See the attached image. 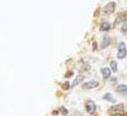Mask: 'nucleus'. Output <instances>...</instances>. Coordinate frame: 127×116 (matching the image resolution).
Wrapping results in <instances>:
<instances>
[{
    "instance_id": "3",
    "label": "nucleus",
    "mask_w": 127,
    "mask_h": 116,
    "mask_svg": "<svg viewBox=\"0 0 127 116\" xmlns=\"http://www.w3.org/2000/svg\"><path fill=\"white\" fill-rule=\"evenodd\" d=\"M94 111H95V103L93 102L92 100L87 101V112L89 115H93V114H94Z\"/></svg>"
},
{
    "instance_id": "14",
    "label": "nucleus",
    "mask_w": 127,
    "mask_h": 116,
    "mask_svg": "<svg viewBox=\"0 0 127 116\" xmlns=\"http://www.w3.org/2000/svg\"><path fill=\"white\" fill-rule=\"evenodd\" d=\"M61 114H62V115H68V110L62 107V108H61Z\"/></svg>"
},
{
    "instance_id": "9",
    "label": "nucleus",
    "mask_w": 127,
    "mask_h": 116,
    "mask_svg": "<svg viewBox=\"0 0 127 116\" xmlns=\"http://www.w3.org/2000/svg\"><path fill=\"white\" fill-rule=\"evenodd\" d=\"M103 100H106V101H109V102H116V100L112 97L111 93H107V95H104L103 96Z\"/></svg>"
},
{
    "instance_id": "13",
    "label": "nucleus",
    "mask_w": 127,
    "mask_h": 116,
    "mask_svg": "<svg viewBox=\"0 0 127 116\" xmlns=\"http://www.w3.org/2000/svg\"><path fill=\"white\" fill-rule=\"evenodd\" d=\"M121 31H122V33H126V32H127V22H125V23L122 24V28H121Z\"/></svg>"
},
{
    "instance_id": "6",
    "label": "nucleus",
    "mask_w": 127,
    "mask_h": 116,
    "mask_svg": "<svg viewBox=\"0 0 127 116\" xmlns=\"http://www.w3.org/2000/svg\"><path fill=\"white\" fill-rule=\"evenodd\" d=\"M111 70L112 69H108V68H103L102 69V74H103V78L104 79H108L111 77Z\"/></svg>"
},
{
    "instance_id": "15",
    "label": "nucleus",
    "mask_w": 127,
    "mask_h": 116,
    "mask_svg": "<svg viewBox=\"0 0 127 116\" xmlns=\"http://www.w3.org/2000/svg\"><path fill=\"white\" fill-rule=\"evenodd\" d=\"M64 88H65V89H69V88H70V84H69V83H65V84H64Z\"/></svg>"
},
{
    "instance_id": "11",
    "label": "nucleus",
    "mask_w": 127,
    "mask_h": 116,
    "mask_svg": "<svg viewBox=\"0 0 127 116\" xmlns=\"http://www.w3.org/2000/svg\"><path fill=\"white\" fill-rule=\"evenodd\" d=\"M109 42H111L109 37H108V36H104V37H103V47L108 46V45H109Z\"/></svg>"
},
{
    "instance_id": "8",
    "label": "nucleus",
    "mask_w": 127,
    "mask_h": 116,
    "mask_svg": "<svg viewBox=\"0 0 127 116\" xmlns=\"http://www.w3.org/2000/svg\"><path fill=\"white\" fill-rule=\"evenodd\" d=\"M84 80V75H78L76 78H75V80H74V85H78V84H80L81 82Z\"/></svg>"
},
{
    "instance_id": "4",
    "label": "nucleus",
    "mask_w": 127,
    "mask_h": 116,
    "mask_svg": "<svg viewBox=\"0 0 127 116\" xmlns=\"http://www.w3.org/2000/svg\"><path fill=\"white\" fill-rule=\"evenodd\" d=\"M117 92H118V93H122V95H126V96H127V85H125V84H121V85H118V87H117Z\"/></svg>"
},
{
    "instance_id": "12",
    "label": "nucleus",
    "mask_w": 127,
    "mask_h": 116,
    "mask_svg": "<svg viewBox=\"0 0 127 116\" xmlns=\"http://www.w3.org/2000/svg\"><path fill=\"white\" fill-rule=\"evenodd\" d=\"M111 69H112V72H117V63L116 61L111 63Z\"/></svg>"
},
{
    "instance_id": "5",
    "label": "nucleus",
    "mask_w": 127,
    "mask_h": 116,
    "mask_svg": "<svg viewBox=\"0 0 127 116\" xmlns=\"http://www.w3.org/2000/svg\"><path fill=\"white\" fill-rule=\"evenodd\" d=\"M97 85H98V82L97 80H90V82H87V83L84 84V87L85 88H94Z\"/></svg>"
},
{
    "instance_id": "10",
    "label": "nucleus",
    "mask_w": 127,
    "mask_h": 116,
    "mask_svg": "<svg viewBox=\"0 0 127 116\" xmlns=\"http://www.w3.org/2000/svg\"><path fill=\"white\" fill-rule=\"evenodd\" d=\"M112 111H117V112L123 111V105H117V106H112Z\"/></svg>"
},
{
    "instance_id": "2",
    "label": "nucleus",
    "mask_w": 127,
    "mask_h": 116,
    "mask_svg": "<svg viewBox=\"0 0 127 116\" xmlns=\"http://www.w3.org/2000/svg\"><path fill=\"white\" fill-rule=\"evenodd\" d=\"M118 58L119 59H123L126 56V46H125V42H121L118 45Z\"/></svg>"
},
{
    "instance_id": "16",
    "label": "nucleus",
    "mask_w": 127,
    "mask_h": 116,
    "mask_svg": "<svg viewBox=\"0 0 127 116\" xmlns=\"http://www.w3.org/2000/svg\"><path fill=\"white\" fill-rule=\"evenodd\" d=\"M113 116H122V115H121V114H114Z\"/></svg>"
},
{
    "instance_id": "1",
    "label": "nucleus",
    "mask_w": 127,
    "mask_h": 116,
    "mask_svg": "<svg viewBox=\"0 0 127 116\" xmlns=\"http://www.w3.org/2000/svg\"><path fill=\"white\" fill-rule=\"evenodd\" d=\"M114 9H116V3H108V4L104 6V9H103V12L104 14H107V16H109V14H112L114 12Z\"/></svg>"
},
{
    "instance_id": "7",
    "label": "nucleus",
    "mask_w": 127,
    "mask_h": 116,
    "mask_svg": "<svg viewBox=\"0 0 127 116\" xmlns=\"http://www.w3.org/2000/svg\"><path fill=\"white\" fill-rule=\"evenodd\" d=\"M109 28H111V24L108 22H103L100 24V31H109Z\"/></svg>"
}]
</instances>
